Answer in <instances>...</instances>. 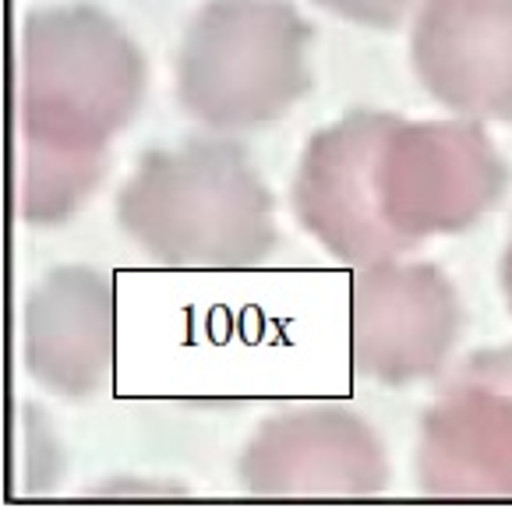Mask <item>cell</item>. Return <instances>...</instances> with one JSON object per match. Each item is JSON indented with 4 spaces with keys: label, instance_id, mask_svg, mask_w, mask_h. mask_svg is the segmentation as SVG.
Returning <instances> with one entry per match:
<instances>
[{
    "label": "cell",
    "instance_id": "1",
    "mask_svg": "<svg viewBox=\"0 0 512 512\" xmlns=\"http://www.w3.org/2000/svg\"><path fill=\"white\" fill-rule=\"evenodd\" d=\"M502 191L505 163L474 124L357 110L308 142L294 212L329 255L368 265L470 230Z\"/></svg>",
    "mask_w": 512,
    "mask_h": 512
},
{
    "label": "cell",
    "instance_id": "2",
    "mask_svg": "<svg viewBox=\"0 0 512 512\" xmlns=\"http://www.w3.org/2000/svg\"><path fill=\"white\" fill-rule=\"evenodd\" d=\"M117 223L174 269H255L276 248L269 188L230 142L149 152L117 198Z\"/></svg>",
    "mask_w": 512,
    "mask_h": 512
},
{
    "label": "cell",
    "instance_id": "3",
    "mask_svg": "<svg viewBox=\"0 0 512 512\" xmlns=\"http://www.w3.org/2000/svg\"><path fill=\"white\" fill-rule=\"evenodd\" d=\"M145 85L135 43L96 8H50L25 18L18 43L22 152L106 163Z\"/></svg>",
    "mask_w": 512,
    "mask_h": 512
},
{
    "label": "cell",
    "instance_id": "4",
    "mask_svg": "<svg viewBox=\"0 0 512 512\" xmlns=\"http://www.w3.org/2000/svg\"><path fill=\"white\" fill-rule=\"evenodd\" d=\"M311 29L287 0H212L177 53L184 110L219 131L262 128L308 89Z\"/></svg>",
    "mask_w": 512,
    "mask_h": 512
},
{
    "label": "cell",
    "instance_id": "5",
    "mask_svg": "<svg viewBox=\"0 0 512 512\" xmlns=\"http://www.w3.org/2000/svg\"><path fill=\"white\" fill-rule=\"evenodd\" d=\"M460 325V297L431 265L385 258L354 272L350 361L357 375L382 385L431 378L449 361Z\"/></svg>",
    "mask_w": 512,
    "mask_h": 512
},
{
    "label": "cell",
    "instance_id": "6",
    "mask_svg": "<svg viewBox=\"0 0 512 512\" xmlns=\"http://www.w3.org/2000/svg\"><path fill=\"white\" fill-rule=\"evenodd\" d=\"M421 488L438 498H512V347L474 354L424 414Z\"/></svg>",
    "mask_w": 512,
    "mask_h": 512
},
{
    "label": "cell",
    "instance_id": "7",
    "mask_svg": "<svg viewBox=\"0 0 512 512\" xmlns=\"http://www.w3.org/2000/svg\"><path fill=\"white\" fill-rule=\"evenodd\" d=\"M241 481L262 498H371L389 481L378 435L343 407L272 414L241 456Z\"/></svg>",
    "mask_w": 512,
    "mask_h": 512
},
{
    "label": "cell",
    "instance_id": "8",
    "mask_svg": "<svg viewBox=\"0 0 512 512\" xmlns=\"http://www.w3.org/2000/svg\"><path fill=\"white\" fill-rule=\"evenodd\" d=\"M25 371L57 396L85 400L106 389L117 364V287L89 265L53 269L25 301Z\"/></svg>",
    "mask_w": 512,
    "mask_h": 512
},
{
    "label": "cell",
    "instance_id": "9",
    "mask_svg": "<svg viewBox=\"0 0 512 512\" xmlns=\"http://www.w3.org/2000/svg\"><path fill=\"white\" fill-rule=\"evenodd\" d=\"M414 64L449 110L512 121V0H424Z\"/></svg>",
    "mask_w": 512,
    "mask_h": 512
},
{
    "label": "cell",
    "instance_id": "10",
    "mask_svg": "<svg viewBox=\"0 0 512 512\" xmlns=\"http://www.w3.org/2000/svg\"><path fill=\"white\" fill-rule=\"evenodd\" d=\"M332 15L350 18L357 25H375V29H392L417 0H318Z\"/></svg>",
    "mask_w": 512,
    "mask_h": 512
},
{
    "label": "cell",
    "instance_id": "11",
    "mask_svg": "<svg viewBox=\"0 0 512 512\" xmlns=\"http://www.w3.org/2000/svg\"><path fill=\"white\" fill-rule=\"evenodd\" d=\"M502 283H505V297H509V308H512V241H509V251H505V265H502Z\"/></svg>",
    "mask_w": 512,
    "mask_h": 512
}]
</instances>
